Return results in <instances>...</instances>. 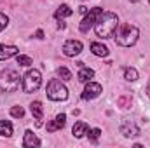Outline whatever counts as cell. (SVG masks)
<instances>
[{
    "label": "cell",
    "instance_id": "44dd1931",
    "mask_svg": "<svg viewBox=\"0 0 150 148\" xmlns=\"http://www.w3.org/2000/svg\"><path fill=\"white\" fill-rule=\"evenodd\" d=\"M56 73H58V77H61V80H70L72 78V73H70V70L67 66H59L56 70Z\"/></svg>",
    "mask_w": 150,
    "mask_h": 148
},
{
    "label": "cell",
    "instance_id": "8fae6325",
    "mask_svg": "<svg viewBox=\"0 0 150 148\" xmlns=\"http://www.w3.org/2000/svg\"><path fill=\"white\" fill-rule=\"evenodd\" d=\"M16 54H18V47L16 45H4V44H0V61L11 59Z\"/></svg>",
    "mask_w": 150,
    "mask_h": 148
},
{
    "label": "cell",
    "instance_id": "7402d4cb",
    "mask_svg": "<svg viewBox=\"0 0 150 148\" xmlns=\"http://www.w3.org/2000/svg\"><path fill=\"white\" fill-rule=\"evenodd\" d=\"M87 136H89V140H91L93 143H96L98 138L101 136V129H98V127H96V129H89V131H87Z\"/></svg>",
    "mask_w": 150,
    "mask_h": 148
},
{
    "label": "cell",
    "instance_id": "ba28073f",
    "mask_svg": "<svg viewBox=\"0 0 150 148\" xmlns=\"http://www.w3.org/2000/svg\"><path fill=\"white\" fill-rule=\"evenodd\" d=\"M101 92H103V89H101L100 84H96V82H87V85H86V89H84V92H82V99H94V98H98Z\"/></svg>",
    "mask_w": 150,
    "mask_h": 148
},
{
    "label": "cell",
    "instance_id": "603a6c76",
    "mask_svg": "<svg viewBox=\"0 0 150 148\" xmlns=\"http://www.w3.org/2000/svg\"><path fill=\"white\" fill-rule=\"evenodd\" d=\"M117 105H119V106H122V108L131 106V96H120V98L117 99Z\"/></svg>",
    "mask_w": 150,
    "mask_h": 148
},
{
    "label": "cell",
    "instance_id": "4316f807",
    "mask_svg": "<svg viewBox=\"0 0 150 148\" xmlns=\"http://www.w3.org/2000/svg\"><path fill=\"white\" fill-rule=\"evenodd\" d=\"M37 38H44V32H42V30H38L37 32Z\"/></svg>",
    "mask_w": 150,
    "mask_h": 148
},
{
    "label": "cell",
    "instance_id": "ac0fdd59",
    "mask_svg": "<svg viewBox=\"0 0 150 148\" xmlns=\"http://www.w3.org/2000/svg\"><path fill=\"white\" fill-rule=\"evenodd\" d=\"M0 136H12V124L9 120H0Z\"/></svg>",
    "mask_w": 150,
    "mask_h": 148
},
{
    "label": "cell",
    "instance_id": "5bb4252c",
    "mask_svg": "<svg viewBox=\"0 0 150 148\" xmlns=\"http://www.w3.org/2000/svg\"><path fill=\"white\" fill-rule=\"evenodd\" d=\"M87 131H89V125L86 122H75L74 129H72V134L75 138H82L84 134H87Z\"/></svg>",
    "mask_w": 150,
    "mask_h": 148
},
{
    "label": "cell",
    "instance_id": "484cf974",
    "mask_svg": "<svg viewBox=\"0 0 150 148\" xmlns=\"http://www.w3.org/2000/svg\"><path fill=\"white\" fill-rule=\"evenodd\" d=\"M79 11H80L82 14H87V12H89V9H87V7H84V5H80V7H79Z\"/></svg>",
    "mask_w": 150,
    "mask_h": 148
},
{
    "label": "cell",
    "instance_id": "9a60e30c",
    "mask_svg": "<svg viewBox=\"0 0 150 148\" xmlns=\"http://www.w3.org/2000/svg\"><path fill=\"white\" fill-rule=\"evenodd\" d=\"M30 111H32V115L37 118V122L42 120V117H44V106H42L40 101H33V103L30 105Z\"/></svg>",
    "mask_w": 150,
    "mask_h": 148
},
{
    "label": "cell",
    "instance_id": "4fadbf2b",
    "mask_svg": "<svg viewBox=\"0 0 150 148\" xmlns=\"http://www.w3.org/2000/svg\"><path fill=\"white\" fill-rule=\"evenodd\" d=\"M38 145H40V140H38L32 131H26L25 132V140H23V147L33 148V147H38Z\"/></svg>",
    "mask_w": 150,
    "mask_h": 148
},
{
    "label": "cell",
    "instance_id": "ffe728a7",
    "mask_svg": "<svg viewBox=\"0 0 150 148\" xmlns=\"http://www.w3.org/2000/svg\"><path fill=\"white\" fill-rule=\"evenodd\" d=\"M124 78L129 80V82H134L138 78V72L134 68H124Z\"/></svg>",
    "mask_w": 150,
    "mask_h": 148
},
{
    "label": "cell",
    "instance_id": "d4e9b609",
    "mask_svg": "<svg viewBox=\"0 0 150 148\" xmlns=\"http://www.w3.org/2000/svg\"><path fill=\"white\" fill-rule=\"evenodd\" d=\"M7 25H9V18L0 12V32H4V30L7 28Z\"/></svg>",
    "mask_w": 150,
    "mask_h": 148
},
{
    "label": "cell",
    "instance_id": "f1b7e54d",
    "mask_svg": "<svg viewBox=\"0 0 150 148\" xmlns=\"http://www.w3.org/2000/svg\"><path fill=\"white\" fill-rule=\"evenodd\" d=\"M131 2H138V0H131Z\"/></svg>",
    "mask_w": 150,
    "mask_h": 148
},
{
    "label": "cell",
    "instance_id": "30bf717a",
    "mask_svg": "<svg viewBox=\"0 0 150 148\" xmlns=\"http://www.w3.org/2000/svg\"><path fill=\"white\" fill-rule=\"evenodd\" d=\"M65 124H67V115H65V113H59L52 122H49V124H47V131H49V132H56V131L63 129V127H65Z\"/></svg>",
    "mask_w": 150,
    "mask_h": 148
},
{
    "label": "cell",
    "instance_id": "52a82bcc",
    "mask_svg": "<svg viewBox=\"0 0 150 148\" xmlns=\"http://www.w3.org/2000/svg\"><path fill=\"white\" fill-rule=\"evenodd\" d=\"M63 52H65V56H68V58L79 56V54L82 52V42H79V40H67L65 45H63Z\"/></svg>",
    "mask_w": 150,
    "mask_h": 148
},
{
    "label": "cell",
    "instance_id": "2e32d148",
    "mask_svg": "<svg viewBox=\"0 0 150 148\" xmlns=\"http://www.w3.org/2000/svg\"><path fill=\"white\" fill-rule=\"evenodd\" d=\"M93 77H94V72H93L91 68H87V66H80V72H79V80H80V82L87 84Z\"/></svg>",
    "mask_w": 150,
    "mask_h": 148
},
{
    "label": "cell",
    "instance_id": "3957f363",
    "mask_svg": "<svg viewBox=\"0 0 150 148\" xmlns=\"http://www.w3.org/2000/svg\"><path fill=\"white\" fill-rule=\"evenodd\" d=\"M19 87V73L16 70H4L0 72V91L4 92H14Z\"/></svg>",
    "mask_w": 150,
    "mask_h": 148
},
{
    "label": "cell",
    "instance_id": "83f0119b",
    "mask_svg": "<svg viewBox=\"0 0 150 148\" xmlns=\"http://www.w3.org/2000/svg\"><path fill=\"white\" fill-rule=\"evenodd\" d=\"M147 94L150 96V80H149V85H147Z\"/></svg>",
    "mask_w": 150,
    "mask_h": 148
},
{
    "label": "cell",
    "instance_id": "6da1fadb",
    "mask_svg": "<svg viewBox=\"0 0 150 148\" xmlns=\"http://www.w3.org/2000/svg\"><path fill=\"white\" fill-rule=\"evenodd\" d=\"M119 26V18L117 14H113L110 11H105L98 16L96 23H94V30H96V35L101 38H110L113 37L115 30Z\"/></svg>",
    "mask_w": 150,
    "mask_h": 148
},
{
    "label": "cell",
    "instance_id": "277c9868",
    "mask_svg": "<svg viewBox=\"0 0 150 148\" xmlns=\"http://www.w3.org/2000/svg\"><path fill=\"white\" fill-rule=\"evenodd\" d=\"M45 92H47V98L52 99V101H65L68 98V89L56 78H52L47 87H45Z\"/></svg>",
    "mask_w": 150,
    "mask_h": 148
},
{
    "label": "cell",
    "instance_id": "7a4b0ae2",
    "mask_svg": "<svg viewBox=\"0 0 150 148\" xmlns=\"http://www.w3.org/2000/svg\"><path fill=\"white\" fill-rule=\"evenodd\" d=\"M113 37H115V44L117 45H120V47H131V45H134L138 42L140 32H138L136 26H133L129 23H124V25L117 26Z\"/></svg>",
    "mask_w": 150,
    "mask_h": 148
},
{
    "label": "cell",
    "instance_id": "d6986e66",
    "mask_svg": "<svg viewBox=\"0 0 150 148\" xmlns=\"http://www.w3.org/2000/svg\"><path fill=\"white\" fill-rule=\"evenodd\" d=\"M16 61H18V65H19V66H32V65H33L32 58H30V56H23V54H18Z\"/></svg>",
    "mask_w": 150,
    "mask_h": 148
},
{
    "label": "cell",
    "instance_id": "5b68a950",
    "mask_svg": "<svg viewBox=\"0 0 150 148\" xmlns=\"http://www.w3.org/2000/svg\"><path fill=\"white\" fill-rule=\"evenodd\" d=\"M40 84H42V75H40L38 70H28L26 75L23 77V91L26 94L35 92L40 87Z\"/></svg>",
    "mask_w": 150,
    "mask_h": 148
},
{
    "label": "cell",
    "instance_id": "8992f818",
    "mask_svg": "<svg viewBox=\"0 0 150 148\" xmlns=\"http://www.w3.org/2000/svg\"><path fill=\"white\" fill-rule=\"evenodd\" d=\"M103 12V9H100V7H94V9H91L87 14H86V18L82 19V23L79 25V30L82 32V33H87L93 26H94V23H96V19H98V16Z\"/></svg>",
    "mask_w": 150,
    "mask_h": 148
},
{
    "label": "cell",
    "instance_id": "9c48e42d",
    "mask_svg": "<svg viewBox=\"0 0 150 148\" xmlns=\"http://www.w3.org/2000/svg\"><path fill=\"white\" fill-rule=\"evenodd\" d=\"M120 134L126 136V138H134V136L140 134V129H138V125H136L134 122L124 120V122L120 124Z\"/></svg>",
    "mask_w": 150,
    "mask_h": 148
},
{
    "label": "cell",
    "instance_id": "e0dca14e",
    "mask_svg": "<svg viewBox=\"0 0 150 148\" xmlns=\"http://www.w3.org/2000/svg\"><path fill=\"white\" fill-rule=\"evenodd\" d=\"M74 14V11L67 5V4H63V5H59L58 7V11H56V19H63V18H68V16H72Z\"/></svg>",
    "mask_w": 150,
    "mask_h": 148
},
{
    "label": "cell",
    "instance_id": "f546056e",
    "mask_svg": "<svg viewBox=\"0 0 150 148\" xmlns=\"http://www.w3.org/2000/svg\"><path fill=\"white\" fill-rule=\"evenodd\" d=\"M149 2H150V0H149Z\"/></svg>",
    "mask_w": 150,
    "mask_h": 148
},
{
    "label": "cell",
    "instance_id": "7c38bea8",
    "mask_svg": "<svg viewBox=\"0 0 150 148\" xmlns=\"http://www.w3.org/2000/svg\"><path fill=\"white\" fill-rule=\"evenodd\" d=\"M91 52L94 54V56H100V58H105V56H108V47L107 45H103V44H100V42H93L91 44Z\"/></svg>",
    "mask_w": 150,
    "mask_h": 148
},
{
    "label": "cell",
    "instance_id": "cb8c5ba5",
    "mask_svg": "<svg viewBox=\"0 0 150 148\" xmlns=\"http://www.w3.org/2000/svg\"><path fill=\"white\" fill-rule=\"evenodd\" d=\"M11 115H12V117H16V118H21V117L25 115L23 106H12V108H11Z\"/></svg>",
    "mask_w": 150,
    "mask_h": 148
}]
</instances>
